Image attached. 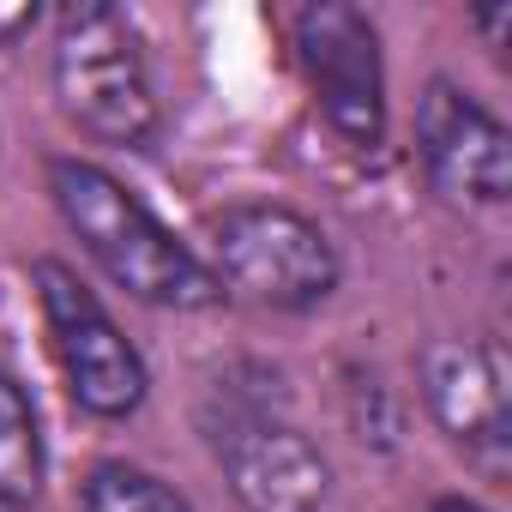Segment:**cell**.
Returning <instances> with one entry per match:
<instances>
[{"label":"cell","mask_w":512,"mask_h":512,"mask_svg":"<svg viewBox=\"0 0 512 512\" xmlns=\"http://www.w3.org/2000/svg\"><path fill=\"white\" fill-rule=\"evenodd\" d=\"M79 512H193L187 494H175L163 476L103 458L85 482H79Z\"/></svg>","instance_id":"10"},{"label":"cell","mask_w":512,"mask_h":512,"mask_svg":"<svg viewBox=\"0 0 512 512\" xmlns=\"http://www.w3.org/2000/svg\"><path fill=\"white\" fill-rule=\"evenodd\" d=\"M37 19H43V7H37V0H19V7H0V43H19L25 31H37Z\"/></svg>","instance_id":"11"},{"label":"cell","mask_w":512,"mask_h":512,"mask_svg":"<svg viewBox=\"0 0 512 512\" xmlns=\"http://www.w3.org/2000/svg\"><path fill=\"white\" fill-rule=\"evenodd\" d=\"M49 79L61 97V115L91 133L97 145H151L157 139V91L151 67L139 55V31L121 7H61L55 13V49Z\"/></svg>","instance_id":"2"},{"label":"cell","mask_w":512,"mask_h":512,"mask_svg":"<svg viewBox=\"0 0 512 512\" xmlns=\"http://www.w3.org/2000/svg\"><path fill=\"white\" fill-rule=\"evenodd\" d=\"M43 428H37V410L31 398L19 392V380L0 368V500L7 506H31L43 494Z\"/></svg>","instance_id":"9"},{"label":"cell","mask_w":512,"mask_h":512,"mask_svg":"<svg viewBox=\"0 0 512 512\" xmlns=\"http://www.w3.org/2000/svg\"><path fill=\"white\" fill-rule=\"evenodd\" d=\"M211 278L235 302L302 314L338 290V253L326 229L290 205H229L211 217Z\"/></svg>","instance_id":"3"},{"label":"cell","mask_w":512,"mask_h":512,"mask_svg":"<svg viewBox=\"0 0 512 512\" xmlns=\"http://www.w3.org/2000/svg\"><path fill=\"white\" fill-rule=\"evenodd\" d=\"M416 157H422L428 187L458 211H494L512 193L500 115L452 79H428L416 103Z\"/></svg>","instance_id":"7"},{"label":"cell","mask_w":512,"mask_h":512,"mask_svg":"<svg viewBox=\"0 0 512 512\" xmlns=\"http://www.w3.org/2000/svg\"><path fill=\"white\" fill-rule=\"evenodd\" d=\"M205 428H211V452L241 512H320L326 506L332 494L326 452L296 422L272 416V404H247L241 392H229V410L205 416Z\"/></svg>","instance_id":"5"},{"label":"cell","mask_w":512,"mask_h":512,"mask_svg":"<svg viewBox=\"0 0 512 512\" xmlns=\"http://www.w3.org/2000/svg\"><path fill=\"white\" fill-rule=\"evenodd\" d=\"M31 284H37V308H43V326H49V350H55V368H61L73 404L91 410V416H109V422L133 416L145 404V392H151V374H145V356L109 320V308L61 260H37L31 266Z\"/></svg>","instance_id":"4"},{"label":"cell","mask_w":512,"mask_h":512,"mask_svg":"<svg viewBox=\"0 0 512 512\" xmlns=\"http://www.w3.org/2000/svg\"><path fill=\"white\" fill-rule=\"evenodd\" d=\"M296 61L332 133L356 151H374L386 133V67L374 19L350 0H308L296 13Z\"/></svg>","instance_id":"6"},{"label":"cell","mask_w":512,"mask_h":512,"mask_svg":"<svg viewBox=\"0 0 512 512\" xmlns=\"http://www.w3.org/2000/svg\"><path fill=\"white\" fill-rule=\"evenodd\" d=\"M49 199L115 290H127L151 308H175V314H199V308L223 302L211 266L103 163L49 157Z\"/></svg>","instance_id":"1"},{"label":"cell","mask_w":512,"mask_h":512,"mask_svg":"<svg viewBox=\"0 0 512 512\" xmlns=\"http://www.w3.org/2000/svg\"><path fill=\"white\" fill-rule=\"evenodd\" d=\"M434 512H482L476 500H458V494H446V500H434Z\"/></svg>","instance_id":"12"},{"label":"cell","mask_w":512,"mask_h":512,"mask_svg":"<svg viewBox=\"0 0 512 512\" xmlns=\"http://www.w3.org/2000/svg\"><path fill=\"white\" fill-rule=\"evenodd\" d=\"M422 404L440 434L482 470L506 476L512 464V416H506V362L488 338H428L416 356Z\"/></svg>","instance_id":"8"}]
</instances>
